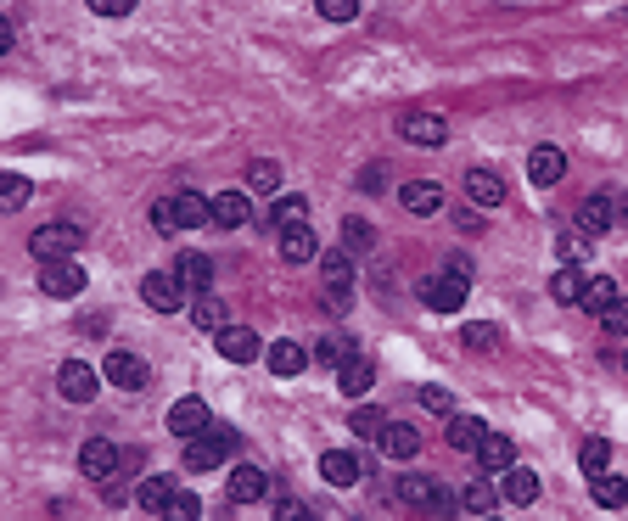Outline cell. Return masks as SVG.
I'll use <instances>...</instances> for the list:
<instances>
[{
  "label": "cell",
  "mask_w": 628,
  "mask_h": 521,
  "mask_svg": "<svg viewBox=\"0 0 628 521\" xmlns=\"http://www.w3.org/2000/svg\"><path fill=\"white\" fill-rule=\"evenodd\" d=\"M29 191H34V185L23 180V174H0V213L23 208V202H29Z\"/></svg>",
  "instance_id": "cell-38"
},
{
  "label": "cell",
  "mask_w": 628,
  "mask_h": 521,
  "mask_svg": "<svg viewBox=\"0 0 628 521\" xmlns=\"http://www.w3.org/2000/svg\"><path fill=\"white\" fill-rule=\"evenodd\" d=\"M174 488H180L174 477H146L141 488H135V505H146V510H163V505L174 499Z\"/></svg>",
  "instance_id": "cell-34"
},
{
  "label": "cell",
  "mask_w": 628,
  "mask_h": 521,
  "mask_svg": "<svg viewBox=\"0 0 628 521\" xmlns=\"http://www.w3.org/2000/svg\"><path fill=\"white\" fill-rule=\"evenodd\" d=\"M376 449H382L387 460H415V454H421V437H415V426L387 421V426H382V437H376Z\"/></svg>",
  "instance_id": "cell-12"
},
{
  "label": "cell",
  "mask_w": 628,
  "mask_h": 521,
  "mask_svg": "<svg viewBox=\"0 0 628 521\" xmlns=\"http://www.w3.org/2000/svg\"><path fill=\"white\" fill-rule=\"evenodd\" d=\"M550 297H556V303H578V297H584V269L561 264L556 275H550Z\"/></svg>",
  "instance_id": "cell-30"
},
{
  "label": "cell",
  "mask_w": 628,
  "mask_h": 521,
  "mask_svg": "<svg viewBox=\"0 0 628 521\" xmlns=\"http://www.w3.org/2000/svg\"><path fill=\"white\" fill-rule=\"evenodd\" d=\"M427 510H432V516H455V510H460V499H455V493H449V488H432Z\"/></svg>",
  "instance_id": "cell-50"
},
{
  "label": "cell",
  "mask_w": 628,
  "mask_h": 521,
  "mask_svg": "<svg viewBox=\"0 0 628 521\" xmlns=\"http://www.w3.org/2000/svg\"><path fill=\"white\" fill-rule=\"evenodd\" d=\"M79 471H85V477H113V471H118V449H113V443H107V437H90V443H85V449H79Z\"/></svg>",
  "instance_id": "cell-15"
},
{
  "label": "cell",
  "mask_w": 628,
  "mask_h": 521,
  "mask_svg": "<svg viewBox=\"0 0 628 521\" xmlns=\"http://www.w3.org/2000/svg\"><path fill=\"white\" fill-rule=\"evenodd\" d=\"M348 426H354V437H382V409H371V404H359L354 415H348Z\"/></svg>",
  "instance_id": "cell-43"
},
{
  "label": "cell",
  "mask_w": 628,
  "mask_h": 521,
  "mask_svg": "<svg viewBox=\"0 0 628 521\" xmlns=\"http://www.w3.org/2000/svg\"><path fill=\"white\" fill-rule=\"evenodd\" d=\"M320 477H326L331 488H354V482H359V460H354V454H343V449H331L326 460H320Z\"/></svg>",
  "instance_id": "cell-25"
},
{
  "label": "cell",
  "mask_w": 628,
  "mask_h": 521,
  "mask_svg": "<svg viewBox=\"0 0 628 521\" xmlns=\"http://www.w3.org/2000/svg\"><path fill=\"white\" fill-rule=\"evenodd\" d=\"M589 241H595V236H584V230H567V236L556 241V258H561V264H578V269H584V264H589Z\"/></svg>",
  "instance_id": "cell-37"
},
{
  "label": "cell",
  "mask_w": 628,
  "mask_h": 521,
  "mask_svg": "<svg viewBox=\"0 0 628 521\" xmlns=\"http://www.w3.org/2000/svg\"><path fill=\"white\" fill-rule=\"evenodd\" d=\"M219 460H225V449H219L214 437H186V465L191 471H214Z\"/></svg>",
  "instance_id": "cell-33"
},
{
  "label": "cell",
  "mask_w": 628,
  "mask_h": 521,
  "mask_svg": "<svg viewBox=\"0 0 628 521\" xmlns=\"http://www.w3.org/2000/svg\"><path fill=\"white\" fill-rule=\"evenodd\" d=\"M174 202V219H180V230H197V225H214V202L202 197V191H180Z\"/></svg>",
  "instance_id": "cell-17"
},
{
  "label": "cell",
  "mask_w": 628,
  "mask_h": 521,
  "mask_svg": "<svg viewBox=\"0 0 628 521\" xmlns=\"http://www.w3.org/2000/svg\"><path fill=\"white\" fill-rule=\"evenodd\" d=\"M483 521H500V516H483Z\"/></svg>",
  "instance_id": "cell-56"
},
{
  "label": "cell",
  "mask_w": 628,
  "mask_h": 521,
  "mask_svg": "<svg viewBox=\"0 0 628 521\" xmlns=\"http://www.w3.org/2000/svg\"><path fill=\"white\" fill-rule=\"evenodd\" d=\"M264 493H270V477H264L258 465H236V471H230V499H236V505H258Z\"/></svg>",
  "instance_id": "cell-16"
},
{
  "label": "cell",
  "mask_w": 628,
  "mask_h": 521,
  "mask_svg": "<svg viewBox=\"0 0 628 521\" xmlns=\"http://www.w3.org/2000/svg\"><path fill=\"white\" fill-rule=\"evenodd\" d=\"M163 521H197L202 516V505H197V493H186V488H174V499L163 510H157Z\"/></svg>",
  "instance_id": "cell-39"
},
{
  "label": "cell",
  "mask_w": 628,
  "mask_h": 521,
  "mask_svg": "<svg viewBox=\"0 0 628 521\" xmlns=\"http://www.w3.org/2000/svg\"><path fill=\"white\" fill-rule=\"evenodd\" d=\"M6 51H12V23L0 17V57H6Z\"/></svg>",
  "instance_id": "cell-55"
},
{
  "label": "cell",
  "mask_w": 628,
  "mask_h": 521,
  "mask_svg": "<svg viewBox=\"0 0 628 521\" xmlns=\"http://www.w3.org/2000/svg\"><path fill=\"white\" fill-rule=\"evenodd\" d=\"M247 191H264V197H275V191H281V163H270V157H253V163H247Z\"/></svg>",
  "instance_id": "cell-32"
},
{
  "label": "cell",
  "mask_w": 628,
  "mask_h": 521,
  "mask_svg": "<svg viewBox=\"0 0 628 521\" xmlns=\"http://www.w3.org/2000/svg\"><path fill=\"white\" fill-rule=\"evenodd\" d=\"M561 174H567V157H561V146H533L528 180H533V185H556Z\"/></svg>",
  "instance_id": "cell-19"
},
{
  "label": "cell",
  "mask_w": 628,
  "mask_h": 521,
  "mask_svg": "<svg viewBox=\"0 0 628 521\" xmlns=\"http://www.w3.org/2000/svg\"><path fill=\"white\" fill-rule=\"evenodd\" d=\"M169 432L174 437H202L208 432V404H202V398H180V404L169 409Z\"/></svg>",
  "instance_id": "cell-13"
},
{
  "label": "cell",
  "mask_w": 628,
  "mask_h": 521,
  "mask_svg": "<svg viewBox=\"0 0 628 521\" xmlns=\"http://www.w3.org/2000/svg\"><path fill=\"white\" fill-rule=\"evenodd\" d=\"M578 230H584V236L612 230V197H589L584 208H578Z\"/></svg>",
  "instance_id": "cell-31"
},
{
  "label": "cell",
  "mask_w": 628,
  "mask_h": 521,
  "mask_svg": "<svg viewBox=\"0 0 628 521\" xmlns=\"http://www.w3.org/2000/svg\"><path fill=\"white\" fill-rule=\"evenodd\" d=\"M371 241H376V230L365 225V219H348V225H343V247H348V253H365Z\"/></svg>",
  "instance_id": "cell-45"
},
{
  "label": "cell",
  "mask_w": 628,
  "mask_h": 521,
  "mask_svg": "<svg viewBox=\"0 0 628 521\" xmlns=\"http://www.w3.org/2000/svg\"><path fill=\"white\" fill-rule=\"evenodd\" d=\"M202 437H214V443H219L225 454H236V449H242V437H236V426H219V421H208V432H202Z\"/></svg>",
  "instance_id": "cell-49"
},
{
  "label": "cell",
  "mask_w": 628,
  "mask_h": 521,
  "mask_svg": "<svg viewBox=\"0 0 628 521\" xmlns=\"http://www.w3.org/2000/svg\"><path fill=\"white\" fill-rule=\"evenodd\" d=\"M79 247H85V230H79V225H40L29 236V253L40 258V264H51V258H73Z\"/></svg>",
  "instance_id": "cell-2"
},
{
  "label": "cell",
  "mask_w": 628,
  "mask_h": 521,
  "mask_svg": "<svg viewBox=\"0 0 628 521\" xmlns=\"http://www.w3.org/2000/svg\"><path fill=\"white\" fill-rule=\"evenodd\" d=\"M494 499H500V488H494V482H471V488L460 493V505H466L471 516H488V510H494Z\"/></svg>",
  "instance_id": "cell-40"
},
{
  "label": "cell",
  "mask_w": 628,
  "mask_h": 521,
  "mask_svg": "<svg viewBox=\"0 0 628 521\" xmlns=\"http://www.w3.org/2000/svg\"><path fill=\"white\" fill-rule=\"evenodd\" d=\"M314 6H320L326 23H354L359 17V0H314Z\"/></svg>",
  "instance_id": "cell-46"
},
{
  "label": "cell",
  "mask_w": 628,
  "mask_h": 521,
  "mask_svg": "<svg viewBox=\"0 0 628 521\" xmlns=\"http://www.w3.org/2000/svg\"><path fill=\"white\" fill-rule=\"evenodd\" d=\"M460 342H466L471 353H494V348H500V325H488V320H471L466 331H460Z\"/></svg>",
  "instance_id": "cell-35"
},
{
  "label": "cell",
  "mask_w": 628,
  "mask_h": 521,
  "mask_svg": "<svg viewBox=\"0 0 628 521\" xmlns=\"http://www.w3.org/2000/svg\"><path fill=\"white\" fill-rule=\"evenodd\" d=\"M337 387H343L348 398H365V393H371V387H376V365H371V359H359V353H354V359H348V365L337 370Z\"/></svg>",
  "instance_id": "cell-22"
},
{
  "label": "cell",
  "mask_w": 628,
  "mask_h": 521,
  "mask_svg": "<svg viewBox=\"0 0 628 521\" xmlns=\"http://www.w3.org/2000/svg\"><path fill=\"white\" fill-rule=\"evenodd\" d=\"M382 174H387V169H382V163H371V169L359 174V185H365V191H382V185H387V180H382Z\"/></svg>",
  "instance_id": "cell-54"
},
{
  "label": "cell",
  "mask_w": 628,
  "mask_h": 521,
  "mask_svg": "<svg viewBox=\"0 0 628 521\" xmlns=\"http://www.w3.org/2000/svg\"><path fill=\"white\" fill-rule=\"evenodd\" d=\"M219 353H225L230 365H253L258 353H264V342H258V331H247V325H225V331H214Z\"/></svg>",
  "instance_id": "cell-6"
},
{
  "label": "cell",
  "mask_w": 628,
  "mask_h": 521,
  "mask_svg": "<svg viewBox=\"0 0 628 521\" xmlns=\"http://www.w3.org/2000/svg\"><path fill=\"white\" fill-rule=\"evenodd\" d=\"M595 505H606V510H617V505H628V482L623 477H595Z\"/></svg>",
  "instance_id": "cell-41"
},
{
  "label": "cell",
  "mask_w": 628,
  "mask_h": 521,
  "mask_svg": "<svg viewBox=\"0 0 628 521\" xmlns=\"http://www.w3.org/2000/svg\"><path fill=\"white\" fill-rule=\"evenodd\" d=\"M477 460H483L488 471H511V465H516V443H511V437H500V432H488L483 449H477Z\"/></svg>",
  "instance_id": "cell-27"
},
{
  "label": "cell",
  "mask_w": 628,
  "mask_h": 521,
  "mask_svg": "<svg viewBox=\"0 0 628 521\" xmlns=\"http://www.w3.org/2000/svg\"><path fill=\"white\" fill-rule=\"evenodd\" d=\"M600 331H606V337H628V303H623V297L600 314Z\"/></svg>",
  "instance_id": "cell-47"
},
{
  "label": "cell",
  "mask_w": 628,
  "mask_h": 521,
  "mask_svg": "<svg viewBox=\"0 0 628 521\" xmlns=\"http://www.w3.org/2000/svg\"><path fill=\"white\" fill-rule=\"evenodd\" d=\"M90 12L96 17H129L135 12V0H90Z\"/></svg>",
  "instance_id": "cell-52"
},
{
  "label": "cell",
  "mask_w": 628,
  "mask_h": 521,
  "mask_svg": "<svg viewBox=\"0 0 628 521\" xmlns=\"http://www.w3.org/2000/svg\"><path fill=\"white\" fill-rule=\"evenodd\" d=\"M258 225H264V230H292V225H309V202H303V197H281L270 213H264V219H258Z\"/></svg>",
  "instance_id": "cell-23"
},
{
  "label": "cell",
  "mask_w": 628,
  "mask_h": 521,
  "mask_svg": "<svg viewBox=\"0 0 628 521\" xmlns=\"http://www.w3.org/2000/svg\"><path fill=\"white\" fill-rule=\"evenodd\" d=\"M141 297H146V309H157V314H180V303H186L180 281H174V275H163V269L141 281Z\"/></svg>",
  "instance_id": "cell-8"
},
{
  "label": "cell",
  "mask_w": 628,
  "mask_h": 521,
  "mask_svg": "<svg viewBox=\"0 0 628 521\" xmlns=\"http://www.w3.org/2000/svg\"><path fill=\"white\" fill-rule=\"evenodd\" d=\"M40 292L45 297H79V292H85V264H73V258H51V264H40Z\"/></svg>",
  "instance_id": "cell-4"
},
{
  "label": "cell",
  "mask_w": 628,
  "mask_h": 521,
  "mask_svg": "<svg viewBox=\"0 0 628 521\" xmlns=\"http://www.w3.org/2000/svg\"><path fill=\"white\" fill-rule=\"evenodd\" d=\"M483 437H488V426L477 421V415H449V421H443V443L460 449V454H477L483 449Z\"/></svg>",
  "instance_id": "cell-10"
},
{
  "label": "cell",
  "mask_w": 628,
  "mask_h": 521,
  "mask_svg": "<svg viewBox=\"0 0 628 521\" xmlns=\"http://www.w3.org/2000/svg\"><path fill=\"white\" fill-rule=\"evenodd\" d=\"M281 258H286V264H314V258H320V241H314V230H309V225L281 230Z\"/></svg>",
  "instance_id": "cell-20"
},
{
  "label": "cell",
  "mask_w": 628,
  "mask_h": 521,
  "mask_svg": "<svg viewBox=\"0 0 628 521\" xmlns=\"http://www.w3.org/2000/svg\"><path fill=\"white\" fill-rule=\"evenodd\" d=\"M500 499H511V505H533V499H539V471H528V465L500 471Z\"/></svg>",
  "instance_id": "cell-14"
},
{
  "label": "cell",
  "mask_w": 628,
  "mask_h": 521,
  "mask_svg": "<svg viewBox=\"0 0 628 521\" xmlns=\"http://www.w3.org/2000/svg\"><path fill=\"white\" fill-rule=\"evenodd\" d=\"M612 303H617V281H612V275H589V281H584V297H578V309L606 314Z\"/></svg>",
  "instance_id": "cell-26"
},
{
  "label": "cell",
  "mask_w": 628,
  "mask_h": 521,
  "mask_svg": "<svg viewBox=\"0 0 628 521\" xmlns=\"http://www.w3.org/2000/svg\"><path fill=\"white\" fill-rule=\"evenodd\" d=\"M275 521H314V510L298 505V499H281V505H275Z\"/></svg>",
  "instance_id": "cell-53"
},
{
  "label": "cell",
  "mask_w": 628,
  "mask_h": 521,
  "mask_svg": "<svg viewBox=\"0 0 628 521\" xmlns=\"http://www.w3.org/2000/svg\"><path fill=\"white\" fill-rule=\"evenodd\" d=\"M399 129H404V141L410 146H443L449 141V124H443L438 113H404Z\"/></svg>",
  "instance_id": "cell-11"
},
{
  "label": "cell",
  "mask_w": 628,
  "mask_h": 521,
  "mask_svg": "<svg viewBox=\"0 0 628 521\" xmlns=\"http://www.w3.org/2000/svg\"><path fill=\"white\" fill-rule=\"evenodd\" d=\"M466 197L477 202V208H500V202H505V180L494 169H471L466 174Z\"/></svg>",
  "instance_id": "cell-18"
},
{
  "label": "cell",
  "mask_w": 628,
  "mask_h": 521,
  "mask_svg": "<svg viewBox=\"0 0 628 521\" xmlns=\"http://www.w3.org/2000/svg\"><path fill=\"white\" fill-rule=\"evenodd\" d=\"M348 359H354V342H343V337H331V342L314 348V365H337V370H343Z\"/></svg>",
  "instance_id": "cell-42"
},
{
  "label": "cell",
  "mask_w": 628,
  "mask_h": 521,
  "mask_svg": "<svg viewBox=\"0 0 628 521\" xmlns=\"http://www.w3.org/2000/svg\"><path fill=\"white\" fill-rule=\"evenodd\" d=\"M578 465H584V477H606L612 443H606V437H584V443H578Z\"/></svg>",
  "instance_id": "cell-29"
},
{
  "label": "cell",
  "mask_w": 628,
  "mask_h": 521,
  "mask_svg": "<svg viewBox=\"0 0 628 521\" xmlns=\"http://www.w3.org/2000/svg\"><path fill=\"white\" fill-rule=\"evenodd\" d=\"M466 286H471V275L438 269V275H427V281H421V303H427V309H438V314H455V309H466Z\"/></svg>",
  "instance_id": "cell-1"
},
{
  "label": "cell",
  "mask_w": 628,
  "mask_h": 521,
  "mask_svg": "<svg viewBox=\"0 0 628 521\" xmlns=\"http://www.w3.org/2000/svg\"><path fill=\"white\" fill-rule=\"evenodd\" d=\"M264 359H270V370L275 376H303V370H309V353L298 348V342H270V348H264Z\"/></svg>",
  "instance_id": "cell-21"
},
{
  "label": "cell",
  "mask_w": 628,
  "mask_h": 521,
  "mask_svg": "<svg viewBox=\"0 0 628 521\" xmlns=\"http://www.w3.org/2000/svg\"><path fill=\"white\" fill-rule=\"evenodd\" d=\"M169 275L180 281V292H186V297H202L208 286H214V258H202V253H180V264H174Z\"/></svg>",
  "instance_id": "cell-7"
},
{
  "label": "cell",
  "mask_w": 628,
  "mask_h": 521,
  "mask_svg": "<svg viewBox=\"0 0 628 521\" xmlns=\"http://www.w3.org/2000/svg\"><path fill=\"white\" fill-rule=\"evenodd\" d=\"M399 197H404V208H410V213H438L443 208V191L432 180H410Z\"/></svg>",
  "instance_id": "cell-28"
},
{
  "label": "cell",
  "mask_w": 628,
  "mask_h": 521,
  "mask_svg": "<svg viewBox=\"0 0 628 521\" xmlns=\"http://www.w3.org/2000/svg\"><path fill=\"white\" fill-rule=\"evenodd\" d=\"M320 281H326V303L331 309H348V292H354V253H320Z\"/></svg>",
  "instance_id": "cell-3"
},
{
  "label": "cell",
  "mask_w": 628,
  "mask_h": 521,
  "mask_svg": "<svg viewBox=\"0 0 628 521\" xmlns=\"http://www.w3.org/2000/svg\"><path fill=\"white\" fill-rule=\"evenodd\" d=\"M421 404H427V409H438V415H449L455 393H449V387H421Z\"/></svg>",
  "instance_id": "cell-51"
},
{
  "label": "cell",
  "mask_w": 628,
  "mask_h": 521,
  "mask_svg": "<svg viewBox=\"0 0 628 521\" xmlns=\"http://www.w3.org/2000/svg\"><path fill=\"white\" fill-rule=\"evenodd\" d=\"M146 359L141 353H129V348H118V353H107V381L113 387H124V393H135V387H146Z\"/></svg>",
  "instance_id": "cell-9"
},
{
  "label": "cell",
  "mask_w": 628,
  "mask_h": 521,
  "mask_svg": "<svg viewBox=\"0 0 628 521\" xmlns=\"http://www.w3.org/2000/svg\"><path fill=\"white\" fill-rule=\"evenodd\" d=\"M57 393L68 398V404H90V398L101 393V370H90L85 359H68V365L57 370Z\"/></svg>",
  "instance_id": "cell-5"
},
{
  "label": "cell",
  "mask_w": 628,
  "mask_h": 521,
  "mask_svg": "<svg viewBox=\"0 0 628 521\" xmlns=\"http://www.w3.org/2000/svg\"><path fill=\"white\" fill-rule=\"evenodd\" d=\"M432 488H438L432 477H399V499H404V505H421V510H427Z\"/></svg>",
  "instance_id": "cell-44"
},
{
  "label": "cell",
  "mask_w": 628,
  "mask_h": 521,
  "mask_svg": "<svg viewBox=\"0 0 628 521\" xmlns=\"http://www.w3.org/2000/svg\"><path fill=\"white\" fill-rule=\"evenodd\" d=\"M191 320H197L202 331H225V325H230V320H225V303H219L214 292H202V297H197V309H191Z\"/></svg>",
  "instance_id": "cell-36"
},
{
  "label": "cell",
  "mask_w": 628,
  "mask_h": 521,
  "mask_svg": "<svg viewBox=\"0 0 628 521\" xmlns=\"http://www.w3.org/2000/svg\"><path fill=\"white\" fill-rule=\"evenodd\" d=\"M152 230H157V236H174V230H180V219H174V202H169V197L152 208Z\"/></svg>",
  "instance_id": "cell-48"
},
{
  "label": "cell",
  "mask_w": 628,
  "mask_h": 521,
  "mask_svg": "<svg viewBox=\"0 0 628 521\" xmlns=\"http://www.w3.org/2000/svg\"><path fill=\"white\" fill-rule=\"evenodd\" d=\"M208 202H214V225L219 230L247 225V191H219V197H208Z\"/></svg>",
  "instance_id": "cell-24"
}]
</instances>
